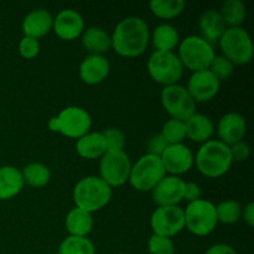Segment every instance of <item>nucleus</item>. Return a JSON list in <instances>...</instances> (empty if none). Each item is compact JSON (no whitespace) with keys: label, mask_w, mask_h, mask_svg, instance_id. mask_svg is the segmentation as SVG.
Instances as JSON below:
<instances>
[{"label":"nucleus","mask_w":254,"mask_h":254,"mask_svg":"<svg viewBox=\"0 0 254 254\" xmlns=\"http://www.w3.org/2000/svg\"><path fill=\"white\" fill-rule=\"evenodd\" d=\"M112 37V50L126 59L141 56L150 44V30L148 24L139 16L122 19L114 27Z\"/></svg>","instance_id":"nucleus-1"},{"label":"nucleus","mask_w":254,"mask_h":254,"mask_svg":"<svg viewBox=\"0 0 254 254\" xmlns=\"http://www.w3.org/2000/svg\"><path fill=\"white\" fill-rule=\"evenodd\" d=\"M230 146L218 139H211L201 144L193 154V165L201 175L208 179H218L226 175L232 166Z\"/></svg>","instance_id":"nucleus-2"},{"label":"nucleus","mask_w":254,"mask_h":254,"mask_svg":"<svg viewBox=\"0 0 254 254\" xmlns=\"http://www.w3.org/2000/svg\"><path fill=\"white\" fill-rule=\"evenodd\" d=\"M113 189L107 185L99 176L91 175L82 178L74 185L72 197L74 206L92 213L106 207L112 200Z\"/></svg>","instance_id":"nucleus-3"},{"label":"nucleus","mask_w":254,"mask_h":254,"mask_svg":"<svg viewBox=\"0 0 254 254\" xmlns=\"http://www.w3.org/2000/svg\"><path fill=\"white\" fill-rule=\"evenodd\" d=\"M47 127L54 133L77 140L91 131L92 117L82 107L69 106L60 111L57 116L50 118Z\"/></svg>","instance_id":"nucleus-4"},{"label":"nucleus","mask_w":254,"mask_h":254,"mask_svg":"<svg viewBox=\"0 0 254 254\" xmlns=\"http://www.w3.org/2000/svg\"><path fill=\"white\" fill-rule=\"evenodd\" d=\"M176 55L184 69H189L192 73L208 69L211 62L216 56L215 46L208 44L206 40L197 35H191L181 40Z\"/></svg>","instance_id":"nucleus-5"},{"label":"nucleus","mask_w":254,"mask_h":254,"mask_svg":"<svg viewBox=\"0 0 254 254\" xmlns=\"http://www.w3.org/2000/svg\"><path fill=\"white\" fill-rule=\"evenodd\" d=\"M166 175L160 156L144 154L131 164L128 183L139 192H151L161 179Z\"/></svg>","instance_id":"nucleus-6"},{"label":"nucleus","mask_w":254,"mask_h":254,"mask_svg":"<svg viewBox=\"0 0 254 254\" xmlns=\"http://www.w3.org/2000/svg\"><path fill=\"white\" fill-rule=\"evenodd\" d=\"M221 55L235 66H243L252 61L254 47L251 35L243 27H227L218 41Z\"/></svg>","instance_id":"nucleus-7"},{"label":"nucleus","mask_w":254,"mask_h":254,"mask_svg":"<svg viewBox=\"0 0 254 254\" xmlns=\"http://www.w3.org/2000/svg\"><path fill=\"white\" fill-rule=\"evenodd\" d=\"M185 228L197 237H206L211 235L217 227L216 205L206 198L189 202L184 208Z\"/></svg>","instance_id":"nucleus-8"},{"label":"nucleus","mask_w":254,"mask_h":254,"mask_svg":"<svg viewBox=\"0 0 254 254\" xmlns=\"http://www.w3.org/2000/svg\"><path fill=\"white\" fill-rule=\"evenodd\" d=\"M146 69L150 78L163 87L179 83L184 74V67L175 52L154 51L146 62Z\"/></svg>","instance_id":"nucleus-9"},{"label":"nucleus","mask_w":254,"mask_h":254,"mask_svg":"<svg viewBox=\"0 0 254 254\" xmlns=\"http://www.w3.org/2000/svg\"><path fill=\"white\" fill-rule=\"evenodd\" d=\"M130 169L131 161L126 150H108L99 159V178L112 189L128 183Z\"/></svg>","instance_id":"nucleus-10"},{"label":"nucleus","mask_w":254,"mask_h":254,"mask_svg":"<svg viewBox=\"0 0 254 254\" xmlns=\"http://www.w3.org/2000/svg\"><path fill=\"white\" fill-rule=\"evenodd\" d=\"M160 102L164 111L171 119L186 122L196 113V103L185 86L180 83L166 86L161 89Z\"/></svg>","instance_id":"nucleus-11"},{"label":"nucleus","mask_w":254,"mask_h":254,"mask_svg":"<svg viewBox=\"0 0 254 254\" xmlns=\"http://www.w3.org/2000/svg\"><path fill=\"white\" fill-rule=\"evenodd\" d=\"M150 227L153 235L173 238L185 230L184 208L180 206H161L156 207L150 216Z\"/></svg>","instance_id":"nucleus-12"},{"label":"nucleus","mask_w":254,"mask_h":254,"mask_svg":"<svg viewBox=\"0 0 254 254\" xmlns=\"http://www.w3.org/2000/svg\"><path fill=\"white\" fill-rule=\"evenodd\" d=\"M166 175L180 176L193 168V151L185 144L168 145L160 155Z\"/></svg>","instance_id":"nucleus-13"},{"label":"nucleus","mask_w":254,"mask_h":254,"mask_svg":"<svg viewBox=\"0 0 254 254\" xmlns=\"http://www.w3.org/2000/svg\"><path fill=\"white\" fill-rule=\"evenodd\" d=\"M220 87L221 82L208 69H203L191 74L186 89L197 104L212 101L220 92Z\"/></svg>","instance_id":"nucleus-14"},{"label":"nucleus","mask_w":254,"mask_h":254,"mask_svg":"<svg viewBox=\"0 0 254 254\" xmlns=\"http://www.w3.org/2000/svg\"><path fill=\"white\" fill-rule=\"evenodd\" d=\"M185 180L180 176L165 175L151 191L153 201L158 207L161 206H179L184 200Z\"/></svg>","instance_id":"nucleus-15"},{"label":"nucleus","mask_w":254,"mask_h":254,"mask_svg":"<svg viewBox=\"0 0 254 254\" xmlns=\"http://www.w3.org/2000/svg\"><path fill=\"white\" fill-rule=\"evenodd\" d=\"M218 140L231 146L241 140H245L247 134V122L242 114L237 112H228L223 114L215 128Z\"/></svg>","instance_id":"nucleus-16"},{"label":"nucleus","mask_w":254,"mask_h":254,"mask_svg":"<svg viewBox=\"0 0 254 254\" xmlns=\"http://www.w3.org/2000/svg\"><path fill=\"white\" fill-rule=\"evenodd\" d=\"M52 31L64 41H73L84 31V20L76 10L64 9L54 17Z\"/></svg>","instance_id":"nucleus-17"},{"label":"nucleus","mask_w":254,"mask_h":254,"mask_svg":"<svg viewBox=\"0 0 254 254\" xmlns=\"http://www.w3.org/2000/svg\"><path fill=\"white\" fill-rule=\"evenodd\" d=\"M111 72L108 59L102 55H87L79 64L78 74L81 81L88 86H97L107 79Z\"/></svg>","instance_id":"nucleus-18"},{"label":"nucleus","mask_w":254,"mask_h":254,"mask_svg":"<svg viewBox=\"0 0 254 254\" xmlns=\"http://www.w3.org/2000/svg\"><path fill=\"white\" fill-rule=\"evenodd\" d=\"M54 16L46 9H34L25 15L21 22V30L24 36L32 39H41L52 31Z\"/></svg>","instance_id":"nucleus-19"},{"label":"nucleus","mask_w":254,"mask_h":254,"mask_svg":"<svg viewBox=\"0 0 254 254\" xmlns=\"http://www.w3.org/2000/svg\"><path fill=\"white\" fill-rule=\"evenodd\" d=\"M198 29H200V36L208 44L215 46L227 30V25L223 21L218 10L208 9L201 14L198 19Z\"/></svg>","instance_id":"nucleus-20"},{"label":"nucleus","mask_w":254,"mask_h":254,"mask_svg":"<svg viewBox=\"0 0 254 254\" xmlns=\"http://www.w3.org/2000/svg\"><path fill=\"white\" fill-rule=\"evenodd\" d=\"M186 139L197 144L211 140L215 134V124L208 116L196 112L185 122Z\"/></svg>","instance_id":"nucleus-21"},{"label":"nucleus","mask_w":254,"mask_h":254,"mask_svg":"<svg viewBox=\"0 0 254 254\" xmlns=\"http://www.w3.org/2000/svg\"><path fill=\"white\" fill-rule=\"evenodd\" d=\"M81 44L88 55L104 56V54L112 50V37L103 27L91 26L82 32Z\"/></svg>","instance_id":"nucleus-22"},{"label":"nucleus","mask_w":254,"mask_h":254,"mask_svg":"<svg viewBox=\"0 0 254 254\" xmlns=\"http://www.w3.org/2000/svg\"><path fill=\"white\" fill-rule=\"evenodd\" d=\"M76 153L86 160H97L107 153V145L102 131H89L76 140Z\"/></svg>","instance_id":"nucleus-23"},{"label":"nucleus","mask_w":254,"mask_h":254,"mask_svg":"<svg viewBox=\"0 0 254 254\" xmlns=\"http://www.w3.org/2000/svg\"><path fill=\"white\" fill-rule=\"evenodd\" d=\"M24 186L21 170L12 165L0 166V201L16 197Z\"/></svg>","instance_id":"nucleus-24"},{"label":"nucleus","mask_w":254,"mask_h":254,"mask_svg":"<svg viewBox=\"0 0 254 254\" xmlns=\"http://www.w3.org/2000/svg\"><path fill=\"white\" fill-rule=\"evenodd\" d=\"M93 215L76 206L67 212L66 218H64V227L68 236L87 237L93 230Z\"/></svg>","instance_id":"nucleus-25"},{"label":"nucleus","mask_w":254,"mask_h":254,"mask_svg":"<svg viewBox=\"0 0 254 254\" xmlns=\"http://www.w3.org/2000/svg\"><path fill=\"white\" fill-rule=\"evenodd\" d=\"M150 42L155 51L175 52L180 44V35L174 25L160 24L150 32Z\"/></svg>","instance_id":"nucleus-26"},{"label":"nucleus","mask_w":254,"mask_h":254,"mask_svg":"<svg viewBox=\"0 0 254 254\" xmlns=\"http://www.w3.org/2000/svg\"><path fill=\"white\" fill-rule=\"evenodd\" d=\"M218 12L227 27H242L247 17V9L242 0H227L221 5Z\"/></svg>","instance_id":"nucleus-27"},{"label":"nucleus","mask_w":254,"mask_h":254,"mask_svg":"<svg viewBox=\"0 0 254 254\" xmlns=\"http://www.w3.org/2000/svg\"><path fill=\"white\" fill-rule=\"evenodd\" d=\"M22 179L26 185L35 189H41L49 185L51 180V171L49 166L42 163H30L21 170Z\"/></svg>","instance_id":"nucleus-28"},{"label":"nucleus","mask_w":254,"mask_h":254,"mask_svg":"<svg viewBox=\"0 0 254 254\" xmlns=\"http://www.w3.org/2000/svg\"><path fill=\"white\" fill-rule=\"evenodd\" d=\"M185 6L184 0H151L149 2L151 14L163 20H171L180 16Z\"/></svg>","instance_id":"nucleus-29"},{"label":"nucleus","mask_w":254,"mask_h":254,"mask_svg":"<svg viewBox=\"0 0 254 254\" xmlns=\"http://www.w3.org/2000/svg\"><path fill=\"white\" fill-rule=\"evenodd\" d=\"M59 254H96V247L88 237L67 236L60 245Z\"/></svg>","instance_id":"nucleus-30"},{"label":"nucleus","mask_w":254,"mask_h":254,"mask_svg":"<svg viewBox=\"0 0 254 254\" xmlns=\"http://www.w3.org/2000/svg\"><path fill=\"white\" fill-rule=\"evenodd\" d=\"M216 216L217 222L223 225H235L241 220L242 206L238 201L225 200L216 205Z\"/></svg>","instance_id":"nucleus-31"},{"label":"nucleus","mask_w":254,"mask_h":254,"mask_svg":"<svg viewBox=\"0 0 254 254\" xmlns=\"http://www.w3.org/2000/svg\"><path fill=\"white\" fill-rule=\"evenodd\" d=\"M160 134L164 136L169 145L184 144L186 139L185 122L170 118L164 123Z\"/></svg>","instance_id":"nucleus-32"},{"label":"nucleus","mask_w":254,"mask_h":254,"mask_svg":"<svg viewBox=\"0 0 254 254\" xmlns=\"http://www.w3.org/2000/svg\"><path fill=\"white\" fill-rule=\"evenodd\" d=\"M236 66L230 61V60L226 59L222 55H216L215 59L211 62L210 67H208V71L216 77L220 82L227 81L231 78L233 73H235Z\"/></svg>","instance_id":"nucleus-33"},{"label":"nucleus","mask_w":254,"mask_h":254,"mask_svg":"<svg viewBox=\"0 0 254 254\" xmlns=\"http://www.w3.org/2000/svg\"><path fill=\"white\" fill-rule=\"evenodd\" d=\"M149 254H175V243L173 238L151 235L148 241Z\"/></svg>","instance_id":"nucleus-34"},{"label":"nucleus","mask_w":254,"mask_h":254,"mask_svg":"<svg viewBox=\"0 0 254 254\" xmlns=\"http://www.w3.org/2000/svg\"><path fill=\"white\" fill-rule=\"evenodd\" d=\"M104 141L107 145V151L108 150H124L126 146V135L121 129L116 127L107 128L106 130L102 131Z\"/></svg>","instance_id":"nucleus-35"},{"label":"nucleus","mask_w":254,"mask_h":254,"mask_svg":"<svg viewBox=\"0 0 254 254\" xmlns=\"http://www.w3.org/2000/svg\"><path fill=\"white\" fill-rule=\"evenodd\" d=\"M40 46L39 40L32 39V37L22 36V39L19 42V54L22 59L25 60H32L40 54Z\"/></svg>","instance_id":"nucleus-36"},{"label":"nucleus","mask_w":254,"mask_h":254,"mask_svg":"<svg viewBox=\"0 0 254 254\" xmlns=\"http://www.w3.org/2000/svg\"><path fill=\"white\" fill-rule=\"evenodd\" d=\"M169 144L164 139V136L160 133H156L151 135L146 141V154H151V155L160 156L164 153Z\"/></svg>","instance_id":"nucleus-37"},{"label":"nucleus","mask_w":254,"mask_h":254,"mask_svg":"<svg viewBox=\"0 0 254 254\" xmlns=\"http://www.w3.org/2000/svg\"><path fill=\"white\" fill-rule=\"evenodd\" d=\"M230 151L233 163H242V161L247 160L251 155V148L246 140H241L231 145Z\"/></svg>","instance_id":"nucleus-38"},{"label":"nucleus","mask_w":254,"mask_h":254,"mask_svg":"<svg viewBox=\"0 0 254 254\" xmlns=\"http://www.w3.org/2000/svg\"><path fill=\"white\" fill-rule=\"evenodd\" d=\"M202 195V191H201V188L198 184L196 183H186L185 181V188H184V200L186 202H192V201L198 200V198H202L201 197Z\"/></svg>","instance_id":"nucleus-39"},{"label":"nucleus","mask_w":254,"mask_h":254,"mask_svg":"<svg viewBox=\"0 0 254 254\" xmlns=\"http://www.w3.org/2000/svg\"><path fill=\"white\" fill-rule=\"evenodd\" d=\"M203 254H237V252L232 246L226 245V243H217L207 248V251Z\"/></svg>","instance_id":"nucleus-40"},{"label":"nucleus","mask_w":254,"mask_h":254,"mask_svg":"<svg viewBox=\"0 0 254 254\" xmlns=\"http://www.w3.org/2000/svg\"><path fill=\"white\" fill-rule=\"evenodd\" d=\"M248 227L254 226V203L248 202L245 207H242V216H241Z\"/></svg>","instance_id":"nucleus-41"},{"label":"nucleus","mask_w":254,"mask_h":254,"mask_svg":"<svg viewBox=\"0 0 254 254\" xmlns=\"http://www.w3.org/2000/svg\"><path fill=\"white\" fill-rule=\"evenodd\" d=\"M116 254H126V253H116Z\"/></svg>","instance_id":"nucleus-42"},{"label":"nucleus","mask_w":254,"mask_h":254,"mask_svg":"<svg viewBox=\"0 0 254 254\" xmlns=\"http://www.w3.org/2000/svg\"><path fill=\"white\" fill-rule=\"evenodd\" d=\"M51 254H59V253H57V252H56V253H51Z\"/></svg>","instance_id":"nucleus-43"}]
</instances>
